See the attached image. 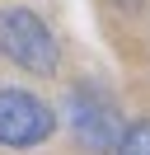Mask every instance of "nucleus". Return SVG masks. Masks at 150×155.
I'll return each instance as SVG.
<instances>
[{"instance_id":"nucleus-4","label":"nucleus","mask_w":150,"mask_h":155,"mask_svg":"<svg viewBox=\"0 0 150 155\" xmlns=\"http://www.w3.org/2000/svg\"><path fill=\"white\" fill-rule=\"evenodd\" d=\"M112 155H150V117H141V122L122 127L117 146H112Z\"/></svg>"},{"instance_id":"nucleus-5","label":"nucleus","mask_w":150,"mask_h":155,"mask_svg":"<svg viewBox=\"0 0 150 155\" xmlns=\"http://www.w3.org/2000/svg\"><path fill=\"white\" fill-rule=\"evenodd\" d=\"M127 5H141V0H127Z\"/></svg>"},{"instance_id":"nucleus-2","label":"nucleus","mask_w":150,"mask_h":155,"mask_svg":"<svg viewBox=\"0 0 150 155\" xmlns=\"http://www.w3.org/2000/svg\"><path fill=\"white\" fill-rule=\"evenodd\" d=\"M52 132H56V113L38 94H28V89H0V146L28 150V146H42Z\"/></svg>"},{"instance_id":"nucleus-3","label":"nucleus","mask_w":150,"mask_h":155,"mask_svg":"<svg viewBox=\"0 0 150 155\" xmlns=\"http://www.w3.org/2000/svg\"><path fill=\"white\" fill-rule=\"evenodd\" d=\"M70 132H75V141L84 146V150H112L117 146V136H122V117H117V108H112V99H103L99 89H89V85H75L70 89Z\"/></svg>"},{"instance_id":"nucleus-1","label":"nucleus","mask_w":150,"mask_h":155,"mask_svg":"<svg viewBox=\"0 0 150 155\" xmlns=\"http://www.w3.org/2000/svg\"><path fill=\"white\" fill-rule=\"evenodd\" d=\"M0 52L14 66L33 71V75H56V61H61V47H56L52 28L33 10H19V5L0 10Z\"/></svg>"}]
</instances>
